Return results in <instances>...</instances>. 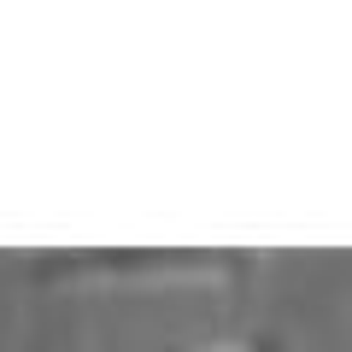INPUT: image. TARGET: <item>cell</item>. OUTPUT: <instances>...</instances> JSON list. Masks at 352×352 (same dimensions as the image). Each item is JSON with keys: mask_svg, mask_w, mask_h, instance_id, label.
<instances>
[{"mask_svg": "<svg viewBox=\"0 0 352 352\" xmlns=\"http://www.w3.org/2000/svg\"><path fill=\"white\" fill-rule=\"evenodd\" d=\"M229 352H282V346H276V340H270V335H247V340H235V346H229Z\"/></svg>", "mask_w": 352, "mask_h": 352, "instance_id": "cell-1", "label": "cell"}, {"mask_svg": "<svg viewBox=\"0 0 352 352\" xmlns=\"http://www.w3.org/2000/svg\"><path fill=\"white\" fill-rule=\"evenodd\" d=\"M206 352H229V346H206Z\"/></svg>", "mask_w": 352, "mask_h": 352, "instance_id": "cell-2", "label": "cell"}]
</instances>
